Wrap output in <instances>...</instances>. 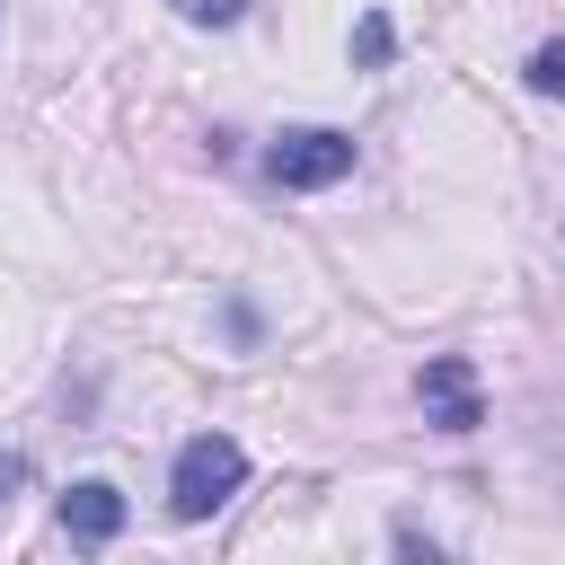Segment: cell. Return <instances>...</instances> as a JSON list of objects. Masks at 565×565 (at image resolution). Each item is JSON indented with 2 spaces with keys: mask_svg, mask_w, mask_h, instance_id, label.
<instances>
[{
  "mask_svg": "<svg viewBox=\"0 0 565 565\" xmlns=\"http://www.w3.org/2000/svg\"><path fill=\"white\" fill-rule=\"evenodd\" d=\"M238 486H247V450H238L230 433H194V441L177 450V477H168V512H177V521H203V512H221Z\"/></svg>",
  "mask_w": 565,
  "mask_h": 565,
  "instance_id": "obj_1",
  "label": "cell"
},
{
  "mask_svg": "<svg viewBox=\"0 0 565 565\" xmlns=\"http://www.w3.org/2000/svg\"><path fill=\"white\" fill-rule=\"evenodd\" d=\"M344 168H353V141L327 132V124H300V132H282V141L265 150V177H274V185H300V194L335 185Z\"/></svg>",
  "mask_w": 565,
  "mask_h": 565,
  "instance_id": "obj_2",
  "label": "cell"
},
{
  "mask_svg": "<svg viewBox=\"0 0 565 565\" xmlns=\"http://www.w3.org/2000/svg\"><path fill=\"white\" fill-rule=\"evenodd\" d=\"M424 406H433V424L441 433H477V380H468V362L459 353H441V362H424Z\"/></svg>",
  "mask_w": 565,
  "mask_h": 565,
  "instance_id": "obj_3",
  "label": "cell"
},
{
  "mask_svg": "<svg viewBox=\"0 0 565 565\" xmlns=\"http://www.w3.org/2000/svg\"><path fill=\"white\" fill-rule=\"evenodd\" d=\"M62 530H71V539H88V547H97V539H115V530H124V494H115L106 477H79V486L62 494Z\"/></svg>",
  "mask_w": 565,
  "mask_h": 565,
  "instance_id": "obj_4",
  "label": "cell"
},
{
  "mask_svg": "<svg viewBox=\"0 0 565 565\" xmlns=\"http://www.w3.org/2000/svg\"><path fill=\"white\" fill-rule=\"evenodd\" d=\"M530 88L565 97V44H539V53H530Z\"/></svg>",
  "mask_w": 565,
  "mask_h": 565,
  "instance_id": "obj_5",
  "label": "cell"
},
{
  "mask_svg": "<svg viewBox=\"0 0 565 565\" xmlns=\"http://www.w3.org/2000/svg\"><path fill=\"white\" fill-rule=\"evenodd\" d=\"M168 9H177V18H194V26H230L247 0H168Z\"/></svg>",
  "mask_w": 565,
  "mask_h": 565,
  "instance_id": "obj_6",
  "label": "cell"
},
{
  "mask_svg": "<svg viewBox=\"0 0 565 565\" xmlns=\"http://www.w3.org/2000/svg\"><path fill=\"white\" fill-rule=\"evenodd\" d=\"M353 53L380 62V53H388V18H362V26H353Z\"/></svg>",
  "mask_w": 565,
  "mask_h": 565,
  "instance_id": "obj_7",
  "label": "cell"
},
{
  "mask_svg": "<svg viewBox=\"0 0 565 565\" xmlns=\"http://www.w3.org/2000/svg\"><path fill=\"white\" fill-rule=\"evenodd\" d=\"M18 486H26V459H18V450H0V503H9Z\"/></svg>",
  "mask_w": 565,
  "mask_h": 565,
  "instance_id": "obj_8",
  "label": "cell"
}]
</instances>
